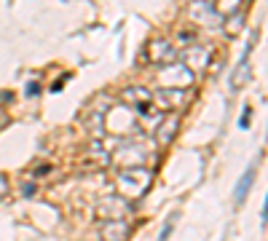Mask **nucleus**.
<instances>
[{"mask_svg": "<svg viewBox=\"0 0 268 241\" xmlns=\"http://www.w3.org/2000/svg\"><path fill=\"white\" fill-rule=\"evenodd\" d=\"M191 16L204 22V24H220L223 22L220 13L215 11V3H207V0H199V3L191 5Z\"/></svg>", "mask_w": 268, "mask_h": 241, "instance_id": "7ed1b4c3", "label": "nucleus"}, {"mask_svg": "<svg viewBox=\"0 0 268 241\" xmlns=\"http://www.w3.org/2000/svg\"><path fill=\"white\" fill-rule=\"evenodd\" d=\"M148 185H150V172L145 166H129L118 174V188L124 190L126 196L140 198L145 190H148Z\"/></svg>", "mask_w": 268, "mask_h": 241, "instance_id": "f257e3e1", "label": "nucleus"}, {"mask_svg": "<svg viewBox=\"0 0 268 241\" xmlns=\"http://www.w3.org/2000/svg\"><path fill=\"white\" fill-rule=\"evenodd\" d=\"M5 193H8V180H5L3 174H0V198H3Z\"/></svg>", "mask_w": 268, "mask_h": 241, "instance_id": "1a4fd4ad", "label": "nucleus"}, {"mask_svg": "<svg viewBox=\"0 0 268 241\" xmlns=\"http://www.w3.org/2000/svg\"><path fill=\"white\" fill-rule=\"evenodd\" d=\"M150 59L158 62V65H172L175 48H172L169 40H153V43H150Z\"/></svg>", "mask_w": 268, "mask_h": 241, "instance_id": "20e7f679", "label": "nucleus"}, {"mask_svg": "<svg viewBox=\"0 0 268 241\" xmlns=\"http://www.w3.org/2000/svg\"><path fill=\"white\" fill-rule=\"evenodd\" d=\"M129 236V225L124 220H113V223H107L105 228V239H113V241H126Z\"/></svg>", "mask_w": 268, "mask_h": 241, "instance_id": "0eeeda50", "label": "nucleus"}, {"mask_svg": "<svg viewBox=\"0 0 268 241\" xmlns=\"http://www.w3.org/2000/svg\"><path fill=\"white\" fill-rule=\"evenodd\" d=\"M250 116H252V108H244L242 120H239V126H242V129H247V126H250Z\"/></svg>", "mask_w": 268, "mask_h": 241, "instance_id": "6e6552de", "label": "nucleus"}, {"mask_svg": "<svg viewBox=\"0 0 268 241\" xmlns=\"http://www.w3.org/2000/svg\"><path fill=\"white\" fill-rule=\"evenodd\" d=\"M124 97L132 102V108H137L140 113H150V99H153V94L145 89H126Z\"/></svg>", "mask_w": 268, "mask_h": 241, "instance_id": "39448f33", "label": "nucleus"}, {"mask_svg": "<svg viewBox=\"0 0 268 241\" xmlns=\"http://www.w3.org/2000/svg\"><path fill=\"white\" fill-rule=\"evenodd\" d=\"M191 81H193V73H191V67L188 65H175L172 62V67H164V73H161V83H166V89H183V86H191Z\"/></svg>", "mask_w": 268, "mask_h": 241, "instance_id": "f03ea898", "label": "nucleus"}, {"mask_svg": "<svg viewBox=\"0 0 268 241\" xmlns=\"http://www.w3.org/2000/svg\"><path fill=\"white\" fill-rule=\"evenodd\" d=\"M169 233H172V223H166L164 231H161V236H158V241H166V239H169Z\"/></svg>", "mask_w": 268, "mask_h": 241, "instance_id": "9d476101", "label": "nucleus"}, {"mask_svg": "<svg viewBox=\"0 0 268 241\" xmlns=\"http://www.w3.org/2000/svg\"><path fill=\"white\" fill-rule=\"evenodd\" d=\"M255 172H258V164H252L247 172L242 174V180L236 182V204H244V198H247L252 182H255Z\"/></svg>", "mask_w": 268, "mask_h": 241, "instance_id": "423d86ee", "label": "nucleus"}]
</instances>
